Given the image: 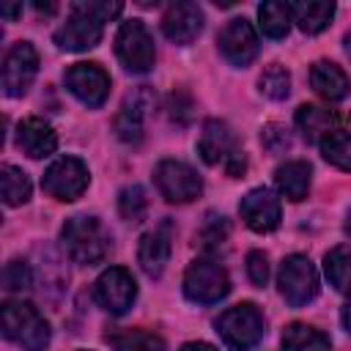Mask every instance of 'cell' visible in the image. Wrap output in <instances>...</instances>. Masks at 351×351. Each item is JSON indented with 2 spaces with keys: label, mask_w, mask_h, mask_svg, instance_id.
Instances as JSON below:
<instances>
[{
  "label": "cell",
  "mask_w": 351,
  "mask_h": 351,
  "mask_svg": "<svg viewBox=\"0 0 351 351\" xmlns=\"http://www.w3.org/2000/svg\"><path fill=\"white\" fill-rule=\"evenodd\" d=\"M60 239H63V250L69 252V258L74 263H82V266H96L110 252V236L96 217L66 219Z\"/></svg>",
  "instance_id": "6da1fadb"
},
{
  "label": "cell",
  "mask_w": 351,
  "mask_h": 351,
  "mask_svg": "<svg viewBox=\"0 0 351 351\" xmlns=\"http://www.w3.org/2000/svg\"><path fill=\"white\" fill-rule=\"evenodd\" d=\"M3 335L25 351H44L49 346V324L30 302L11 299L3 304Z\"/></svg>",
  "instance_id": "7a4b0ae2"
},
{
  "label": "cell",
  "mask_w": 351,
  "mask_h": 351,
  "mask_svg": "<svg viewBox=\"0 0 351 351\" xmlns=\"http://www.w3.org/2000/svg\"><path fill=\"white\" fill-rule=\"evenodd\" d=\"M214 326H217L219 340H222L230 351H250V348L258 346L261 337L266 335L263 313H261L252 302L228 307V310L217 318Z\"/></svg>",
  "instance_id": "3957f363"
},
{
  "label": "cell",
  "mask_w": 351,
  "mask_h": 351,
  "mask_svg": "<svg viewBox=\"0 0 351 351\" xmlns=\"http://www.w3.org/2000/svg\"><path fill=\"white\" fill-rule=\"evenodd\" d=\"M277 285L291 307H304L318 296V271L307 255H288L280 266Z\"/></svg>",
  "instance_id": "277c9868"
},
{
  "label": "cell",
  "mask_w": 351,
  "mask_h": 351,
  "mask_svg": "<svg viewBox=\"0 0 351 351\" xmlns=\"http://www.w3.org/2000/svg\"><path fill=\"white\" fill-rule=\"evenodd\" d=\"M228 291H230L228 271L211 258H197L184 274V293L189 302L214 304V302L225 299Z\"/></svg>",
  "instance_id": "5b68a950"
},
{
  "label": "cell",
  "mask_w": 351,
  "mask_h": 351,
  "mask_svg": "<svg viewBox=\"0 0 351 351\" xmlns=\"http://www.w3.org/2000/svg\"><path fill=\"white\" fill-rule=\"evenodd\" d=\"M115 52L121 58V63L134 71V74H143L154 66L156 60V49H154V38L148 33V27L140 22V19H126L121 22L118 27V36H115Z\"/></svg>",
  "instance_id": "8992f818"
},
{
  "label": "cell",
  "mask_w": 351,
  "mask_h": 351,
  "mask_svg": "<svg viewBox=\"0 0 351 351\" xmlns=\"http://www.w3.org/2000/svg\"><path fill=\"white\" fill-rule=\"evenodd\" d=\"M154 181L167 203H189L203 192L200 176L186 162L178 159H162L154 170Z\"/></svg>",
  "instance_id": "52a82bcc"
},
{
  "label": "cell",
  "mask_w": 351,
  "mask_h": 351,
  "mask_svg": "<svg viewBox=\"0 0 351 351\" xmlns=\"http://www.w3.org/2000/svg\"><path fill=\"white\" fill-rule=\"evenodd\" d=\"M88 181H90V176H88V167H85L82 159L60 156L47 167L44 178H41V186L55 200H66L69 203V200H77L88 189Z\"/></svg>",
  "instance_id": "ba28073f"
},
{
  "label": "cell",
  "mask_w": 351,
  "mask_h": 351,
  "mask_svg": "<svg viewBox=\"0 0 351 351\" xmlns=\"http://www.w3.org/2000/svg\"><path fill=\"white\" fill-rule=\"evenodd\" d=\"M38 71V52L30 41H16L3 58V90L16 99L25 96Z\"/></svg>",
  "instance_id": "9c48e42d"
},
{
  "label": "cell",
  "mask_w": 351,
  "mask_h": 351,
  "mask_svg": "<svg viewBox=\"0 0 351 351\" xmlns=\"http://www.w3.org/2000/svg\"><path fill=\"white\" fill-rule=\"evenodd\" d=\"M93 296H96V302H99L107 313L123 315V313L134 304V299H137V282H134V277H132L126 269L112 266V269L101 271V277L96 280Z\"/></svg>",
  "instance_id": "30bf717a"
},
{
  "label": "cell",
  "mask_w": 351,
  "mask_h": 351,
  "mask_svg": "<svg viewBox=\"0 0 351 351\" xmlns=\"http://www.w3.org/2000/svg\"><path fill=\"white\" fill-rule=\"evenodd\" d=\"M66 88L88 107H101L110 93V74L99 63H74L66 71Z\"/></svg>",
  "instance_id": "8fae6325"
},
{
  "label": "cell",
  "mask_w": 351,
  "mask_h": 351,
  "mask_svg": "<svg viewBox=\"0 0 351 351\" xmlns=\"http://www.w3.org/2000/svg\"><path fill=\"white\" fill-rule=\"evenodd\" d=\"M217 44H219V52L225 55V60L233 66H250L258 55V36L244 16L225 22V27L217 36Z\"/></svg>",
  "instance_id": "7c38bea8"
},
{
  "label": "cell",
  "mask_w": 351,
  "mask_h": 351,
  "mask_svg": "<svg viewBox=\"0 0 351 351\" xmlns=\"http://www.w3.org/2000/svg\"><path fill=\"white\" fill-rule=\"evenodd\" d=\"M239 214L241 219L247 222V228H252L255 233H269L280 225V200L271 195V189L266 186H258V189H250L241 203H239Z\"/></svg>",
  "instance_id": "4fadbf2b"
},
{
  "label": "cell",
  "mask_w": 351,
  "mask_h": 351,
  "mask_svg": "<svg viewBox=\"0 0 351 351\" xmlns=\"http://www.w3.org/2000/svg\"><path fill=\"white\" fill-rule=\"evenodd\" d=\"M99 41H101V22H96V19H90L88 14L74 11V8H71L69 22L55 30V44H58L60 49H69V52L93 49Z\"/></svg>",
  "instance_id": "5bb4252c"
},
{
  "label": "cell",
  "mask_w": 351,
  "mask_h": 351,
  "mask_svg": "<svg viewBox=\"0 0 351 351\" xmlns=\"http://www.w3.org/2000/svg\"><path fill=\"white\" fill-rule=\"evenodd\" d=\"M156 96L148 90V88H140L134 96H129L115 118V134L118 140L129 143V145H137L143 140V121L148 115V110L154 107Z\"/></svg>",
  "instance_id": "9a60e30c"
},
{
  "label": "cell",
  "mask_w": 351,
  "mask_h": 351,
  "mask_svg": "<svg viewBox=\"0 0 351 351\" xmlns=\"http://www.w3.org/2000/svg\"><path fill=\"white\" fill-rule=\"evenodd\" d=\"M203 30V11L197 3H173L162 16V33L173 44H189Z\"/></svg>",
  "instance_id": "2e32d148"
},
{
  "label": "cell",
  "mask_w": 351,
  "mask_h": 351,
  "mask_svg": "<svg viewBox=\"0 0 351 351\" xmlns=\"http://www.w3.org/2000/svg\"><path fill=\"white\" fill-rule=\"evenodd\" d=\"M236 151H239L236 137L225 121H206L203 123V132L197 140V154L206 165H219V162L225 165Z\"/></svg>",
  "instance_id": "e0dca14e"
},
{
  "label": "cell",
  "mask_w": 351,
  "mask_h": 351,
  "mask_svg": "<svg viewBox=\"0 0 351 351\" xmlns=\"http://www.w3.org/2000/svg\"><path fill=\"white\" fill-rule=\"evenodd\" d=\"M170 250H173V244H170V225L167 222L148 230L137 247V261H140L143 271L148 277H159L170 261Z\"/></svg>",
  "instance_id": "ac0fdd59"
},
{
  "label": "cell",
  "mask_w": 351,
  "mask_h": 351,
  "mask_svg": "<svg viewBox=\"0 0 351 351\" xmlns=\"http://www.w3.org/2000/svg\"><path fill=\"white\" fill-rule=\"evenodd\" d=\"M16 145L30 156V159H44L58 148V134L52 126L41 118H25L16 126Z\"/></svg>",
  "instance_id": "d6986e66"
},
{
  "label": "cell",
  "mask_w": 351,
  "mask_h": 351,
  "mask_svg": "<svg viewBox=\"0 0 351 351\" xmlns=\"http://www.w3.org/2000/svg\"><path fill=\"white\" fill-rule=\"evenodd\" d=\"M310 82H313V90L326 99V101H340L348 96L351 90V82L346 77V71L337 66V63H329V60H318L310 71Z\"/></svg>",
  "instance_id": "ffe728a7"
},
{
  "label": "cell",
  "mask_w": 351,
  "mask_h": 351,
  "mask_svg": "<svg viewBox=\"0 0 351 351\" xmlns=\"http://www.w3.org/2000/svg\"><path fill=\"white\" fill-rule=\"evenodd\" d=\"M310 173H313V170H310V165H307L304 159H291V162H285V165L277 167V173H274V186H277V192H280L282 197L299 203V200H304L307 192H310Z\"/></svg>",
  "instance_id": "44dd1931"
},
{
  "label": "cell",
  "mask_w": 351,
  "mask_h": 351,
  "mask_svg": "<svg viewBox=\"0 0 351 351\" xmlns=\"http://www.w3.org/2000/svg\"><path fill=\"white\" fill-rule=\"evenodd\" d=\"M288 8H291L293 22L310 36L321 33L335 16V3H326V0H307V3L299 0V3H288Z\"/></svg>",
  "instance_id": "7402d4cb"
},
{
  "label": "cell",
  "mask_w": 351,
  "mask_h": 351,
  "mask_svg": "<svg viewBox=\"0 0 351 351\" xmlns=\"http://www.w3.org/2000/svg\"><path fill=\"white\" fill-rule=\"evenodd\" d=\"M335 121H337V115L326 107H318V104H302L296 110V126L304 134V140H310V143H315V140L321 143L329 132H335L332 129Z\"/></svg>",
  "instance_id": "603a6c76"
},
{
  "label": "cell",
  "mask_w": 351,
  "mask_h": 351,
  "mask_svg": "<svg viewBox=\"0 0 351 351\" xmlns=\"http://www.w3.org/2000/svg\"><path fill=\"white\" fill-rule=\"evenodd\" d=\"M332 343L324 332L307 324H291L282 335V351H329Z\"/></svg>",
  "instance_id": "cb8c5ba5"
},
{
  "label": "cell",
  "mask_w": 351,
  "mask_h": 351,
  "mask_svg": "<svg viewBox=\"0 0 351 351\" xmlns=\"http://www.w3.org/2000/svg\"><path fill=\"white\" fill-rule=\"evenodd\" d=\"M324 271L326 280L335 285V291L351 296V250L348 247H335L324 258Z\"/></svg>",
  "instance_id": "d4e9b609"
},
{
  "label": "cell",
  "mask_w": 351,
  "mask_h": 351,
  "mask_svg": "<svg viewBox=\"0 0 351 351\" xmlns=\"http://www.w3.org/2000/svg\"><path fill=\"white\" fill-rule=\"evenodd\" d=\"M0 189H3L5 206H22L30 200V178L25 170H19L14 165L0 167Z\"/></svg>",
  "instance_id": "484cf974"
},
{
  "label": "cell",
  "mask_w": 351,
  "mask_h": 351,
  "mask_svg": "<svg viewBox=\"0 0 351 351\" xmlns=\"http://www.w3.org/2000/svg\"><path fill=\"white\" fill-rule=\"evenodd\" d=\"M258 19H261V30L269 36V38H282L291 27V8L288 3H277V0H269V3H261L258 8Z\"/></svg>",
  "instance_id": "4316f807"
},
{
  "label": "cell",
  "mask_w": 351,
  "mask_h": 351,
  "mask_svg": "<svg viewBox=\"0 0 351 351\" xmlns=\"http://www.w3.org/2000/svg\"><path fill=\"white\" fill-rule=\"evenodd\" d=\"M321 154L326 162H332L335 167L340 170H348L351 173V134L348 132H329L324 140H321Z\"/></svg>",
  "instance_id": "83f0119b"
},
{
  "label": "cell",
  "mask_w": 351,
  "mask_h": 351,
  "mask_svg": "<svg viewBox=\"0 0 351 351\" xmlns=\"http://www.w3.org/2000/svg\"><path fill=\"white\" fill-rule=\"evenodd\" d=\"M258 85H261V93H263V96H269V99H274V101H282V99H288V93H291V74H288L285 66L271 63V66L263 69Z\"/></svg>",
  "instance_id": "f1b7e54d"
},
{
  "label": "cell",
  "mask_w": 351,
  "mask_h": 351,
  "mask_svg": "<svg viewBox=\"0 0 351 351\" xmlns=\"http://www.w3.org/2000/svg\"><path fill=\"white\" fill-rule=\"evenodd\" d=\"M228 236H230V225H228V219L222 217V214H206V222L200 225V230H197V244L206 250V252H214V250H219L225 241H228Z\"/></svg>",
  "instance_id": "f546056e"
},
{
  "label": "cell",
  "mask_w": 351,
  "mask_h": 351,
  "mask_svg": "<svg viewBox=\"0 0 351 351\" xmlns=\"http://www.w3.org/2000/svg\"><path fill=\"white\" fill-rule=\"evenodd\" d=\"M118 211L126 222H143L145 211H148V197L143 192V186H126L121 195H118Z\"/></svg>",
  "instance_id": "4dcf8cb0"
},
{
  "label": "cell",
  "mask_w": 351,
  "mask_h": 351,
  "mask_svg": "<svg viewBox=\"0 0 351 351\" xmlns=\"http://www.w3.org/2000/svg\"><path fill=\"white\" fill-rule=\"evenodd\" d=\"M110 343L115 346V351H165L162 337L151 335V332H126V335H115L110 337Z\"/></svg>",
  "instance_id": "1f68e13d"
},
{
  "label": "cell",
  "mask_w": 351,
  "mask_h": 351,
  "mask_svg": "<svg viewBox=\"0 0 351 351\" xmlns=\"http://www.w3.org/2000/svg\"><path fill=\"white\" fill-rule=\"evenodd\" d=\"M33 285V271L25 261H8L3 269V288L16 293V291H27Z\"/></svg>",
  "instance_id": "d6a6232c"
},
{
  "label": "cell",
  "mask_w": 351,
  "mask_h": 351,
  "mask_svg": "<svg viewBox=\"0 0 351 351\" xmlns=\"http://www.w3.org/2000/svg\"><path fill=\"white\" fill-rule=\"evenodd\" d=\"M261 145L269 151V154H282L291 148V132L282 126V123H266L261 129Z\"/></svg>",
  "instance_id": "836d02e7"
},
{
  "label": "cell",
  "mask_w": 351,
  "mask_h": 351,
  "mask_svg": "<svg viewBox=\"0 0 351 351\" xmlns=\"http://www.w3.org/2000/svg\"><path fill=\"white\" fill-rule=\"evenodd\" d=\"M71 8H74V11H82V14H88L90 19H96V22L104 25V22L115 19V16L121 14L123 5H121V3H110V0H104V3H96V0L88 3V0H80V3H74Z\"/></svg>",
  "instance_id": "e575fe53"
},
{
  "label": "cell",
  "mask_w": 351,
  "mask_h": 351,
  "mask_svg": "<svg viewBox=\"0 0 351 351\" xmlns=\"http://www.w3.org/2000/svg\"><path fill=\"white\" fill-rule=\"evenodd\" d=\"M167 110H170V118L178 126H186L189 118H192V99L184 90H173L170 93V101H167Z\"/></svg>",
  "instance_id": "d590c367"
},
{
  "label": "cell",
  "mask_w": 351,
  "mask_h": 351,
  "mask_svg": "<svg viewBox=\"0 0 351 351\" xmlns=\"http://www.w3.org/2000/svg\"><path fill=\"white\" fill-rule=\"evenodd\" d=\"M247 274H250L252 285H258V288H263L269 282V258L261 250H252L247 255Z\"/></svg>",
  "instance_id": "8d00e7d4"
},
{
  "label": "cell",
  "mask_w": 351,
  "mask_h": 351,
  "mask_svg": "<svg viewBox=\"0 0 351 351\" xmlns=\"http://www.w3.org/2000/svg\"><path fill=\"white\" fill-rule=\"evenodd\" d=\"M225 170H228V176H230V178L244 176V170H247V159H244V151H241V148H239V151L225 162Z\"/></svg>",
  "instance_id": "74e56055"
},
{
  "label": "cell",
  "mask_w": 351,
  "mask_h": 351,
  "mask_svg": "<svg viewBox=\"0 0 351 351\" xmlns=\"http://www.w3.org/2000/svg\"><path fill=\"white\" fill-rule=\"evenodd\" d=\"M33 8H36L38 14H44V16H52V14L58 11V5H55V3H36Z\"/></svg>",
  "instance_id": "f35d334b"
},
{
  "label": "cell",
  "mask_w": 351,
  "mask_h": 351,
  "mask_svg": "<svg viewBox=\"0 0 351 351\" xmlns=\"http://www.w3.org/2000/svg\"><path fill=\"white\" fill-rule=\"evenodd\" d=\"M181 351H217V348L208 343H186V346H181Z\"/></svg>",
  "instance_id": "ab89813d"
},
{
  "label": "cell",
  "mask_w": 351,
  "mask_h": 351,
  "mask_svg": "<svg viewBox=\"0 0 351 351\" xmlns=\"http://www.w3.org/2000/svg\"><path fill=\"white\" fill-rule=\"evenodd\" d=\"M19 11H22V5H19V3H16V5H0V14H3V16H8V19H14Z\"/></svg>",
  "instance_id": "60d3db41"
},
{
  "label": "cell",
  "mask_w": 351,
  "mask_h": 351,
  "mask_svg": "<svg viewBox=\"0 0 351 351\" xmlns=\"http://www.w3.org/2000/svg\"><path fill=\"white\" fill-rule=\"evenodd\" d=\"M343 326H346V329L351 332V302H348V304L343 307Z\"/></svg>",
  "instance_id": "b9f144b4"
},
{
  "label": "cell",
  "mask_w": 351,
  "mask_h": 351,
  "mask_svg": "<svg viewBox=\"0 0 351 351\" xmlns=\"http://www.w3.org/2000/svg\"><path fill=\"white\" fill-rule=\"evenodd\" d=\"M346 233H348V236H351V211H348V214H346Z\"/></svg>",
  "instance_id": "7bdbcfd3"
},
{
  "label": "cell",
  "mask_w": 351,
  "mask_h": 351,
  "mask_svg": "<svg viewBox=\"0 0 351 351\" xmlns=\"http://www.w3.org/2000/svg\"><path fill=\"white\" fill-rule=\"evenodd\" d=\"M346 52H348V58H351V33L346 36Z\"/></svg>",
  "instance_id": "ee69618b"
}]
</instances>
